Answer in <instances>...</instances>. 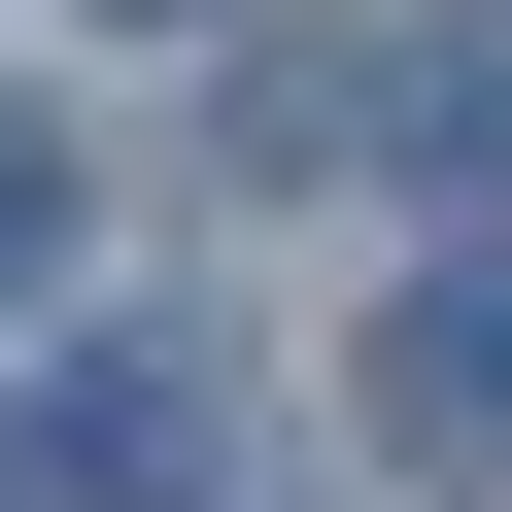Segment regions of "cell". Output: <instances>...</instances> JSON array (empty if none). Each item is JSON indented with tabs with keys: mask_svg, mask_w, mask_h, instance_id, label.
I'll return each mask as SVG.
<instances>
[{
	"mask_svg": "<svg viewBox=\"0 0 512 512\" xmlns=\"http://www.w3.org/2000/svg\"><path fill=\"white\" fill-rule=\"evenodd\" d=\"M35 512H205V376H171V342H103V376L35 410Z\"/></svg>",
	"mask_w": 512,
	"mask_h": 512,
	"instance_id": "7a4b0ae2",
	"label": "cell"
},
{
	"mask_svg": "<svg viewBox=\"0 0 512 512\" xmlns=\"http://www.w3.org/2000/svg\"><path fill=\"white\" fill-rule=\"evenodd\" d=\"M103 35H205V0H103Z\"/></svg>",
	"mask_w": 512,
	"mask_h": 512,
	"instance_id": "5b68a950",
	"label": "cell"
},
{
	"mask_svg": "<svg viewBox=\"0 0 512 512\" xmlns=\"http://www.w3.org/2000/svg\"><path fill=\"white\" fill-rule=\"evenodd\" d=\"M376 137H410L444 205H512V0H410V69H376Z\"/></svg>",
	"mask_w": 512,
	"mask_h": 512,
	"instance_id": "3957f363",
	"label": "cell"
},
{
	"mask_svg": "<svg viewBox=\"0 0 512 512\" xmlns=\"http://www.w3.org/2000/svg\"><path fill=\"white\" fill-rule=\"evenodd\" d=\"M376 444L410 478H512V274H410L376 308Z\"/></svg>",
	"mask_w": 512,
	"mask_h": 512,
	"instance_id": "6da1fadb",
	"label": "cell"
},
{
	"mask_svg": "<svg viewBox=\"0 0 512 512\" xmlns=\"http://www.w3.org/2000/svg\"><path fill=\"white\" fill-rule=\"evenodd\" d=\"M0 274H69V137H35V103H0Z\"/></svg>",
	"mask_w": 512,
	"mask_h": 512,
	"instance_id": "277c9868",
	"label": "cell"
}]
</instances>
